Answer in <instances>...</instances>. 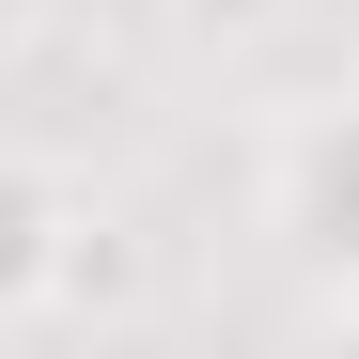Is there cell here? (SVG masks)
<instances>
[{
    "label": "cell",
    "mask_w": 359,
    "mask_h": 359,
    "mask_svg": "<svg viewBox=\"0 0 359 359\" xmlns=\"http://www.w3.org/2000/svg\"><path fill=\"white\" fill-rule=\"evenodd\" d=\"M32 32H47V16H32V0H0V79H16V63H32Z\"/></svg>",
    "instance_id": "obj_5"
},
{
    "label": "cell",
    "mask_w": 359,
    "mask_h": 359,
    "mask_svg": "<svg viewBox=\"0 0 359 359\" xmlns=\"http://www.w3.org/2000/svg\"><path fill=\"white\" fill-rule=\"evenodd\" d=\"M250 219H266V250H297L313 281L359 250V94H313V109H281L250 141Z\"/></svg>",
    "instance_id": "obj_1"
},
{
    "label": "cell",
    "mask_w": 359,
    "mask_h": 359,
    "mask_svg": "<svg viewBox=\"0 0 359 359\" xmlns=\"http://www.w3.org/2000/svg\"><path fill=\"white\" fill-rule=\"evenodd\" d=\"M141 297H156V281H141V234L109 219V203H79V234H63V266H47V313H109V328H126Z\"/></svg>",
    "instance_id": "obj_3"
},
{
    "label": "cell",
    "mask_w": 359,
    "mask_h": 359,
    "mask_svg": "<svg viewBox=\"0 0 359 359\" xmlns=\"http://www.w3.org/2000/svg\"><path fill=\"white\" fill-rule=\"evenodd\" d=\"M79 172L63 156H32V141H0V328H32L47 313V266H63V234H79Z\"/></svg>",
    "instance_id": "obj_2"
},
{
    "label": "cell",
    "mask_w": 359,
    "mask_h": 359,
    "mask_svg": "<svg viewBox=\"0 0 359 359\" xmlns=\"http://www.w3.org/2000/svg\"><path fill=\"white\" fill-rule=\"evenodd\" d=\"M328 328H344V344H359V250H344V266H328Z\"/></svg>",
    "instance_id": "obj_6"
},
{
    "label": "cell",
    "mask_w": 359,
    "mask_h": 359,
    "mask_svg": "<svg viewBox=\"0 0 359 359\" xmlns=\"http://www.w3.org/2000/svg\"><path fill=\"white\" fill-rule=\"evenodd\" d=\"M156 16H172V32H188V47H203V63H266V47H281V32H313V0H156Z\"/></svg>",
    "instance_id": "obj_4"
}]
</instances>
